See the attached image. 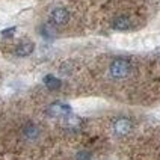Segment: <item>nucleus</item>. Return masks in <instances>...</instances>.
I'll use <instances>...</instances> for the list:
<instances>
[{"instance_id": "nucleus-6", "label": "nucleus", "mask_w": 160, "mask_h": 160, "mask_svg": "<svg viewBox=\"0 0 160 160\" xmlns=\"http://www.w3.org/2000/svg\"><path fill=\"white\" fill-rule=\"evenodd\" d=\"M23 136L26 138L27 141H36L38 136H39V128H38V125L29 122V124L23 128Z\"/></svg>"}, {"instance_id": "nucleus-3", "label": "nucleus", "mask_w": 160, "mask_h": 160, "mask_svg": "<svg viewBox=\"0 0 160 160\" xmlns=\"http://www.w3.org/2000/svg\"><path fill=\"white\" fill-rule=\"evenodd\" d=\"M70 18V14L65 8H54L52 12H50V21L53 23L54 26H63L67 24Z\"/></svg>"}, {"instance_id": "nucleus-9", "label": "nucleus", "mask_w": 160, "mask_h": 160, "mask_svg": "<svg viewBox=\"0 0 160 160\" xmlns=\"http://www.w3.org/2000/svg\"><path fill=\"white\" fill-rule=\"evenodd\" d=\"M77 160H92V156L89 151H80L77 152Z\"/></svg>"}, {"instance_id": "nucleus-5", "label": "nucleus", "mask_w": 160, "mask_h": 160, "mask_svg": "<svg viewBox=\"0 0 160 160\" xmlns=\"http://www.w3.org/2000/svg\"><path fill=\"white\" fill-rule=\"evenodd\" d=\"M35 50V45L33 42H30V41H24V42H20L17 45V48H15V54L20 56V58H26L29 54H32V52Z\"/></svg>"}, {"instance_id": "nucleus-7", "label": "nucleus", "mask_w": 160, "mask_h": 160, "mask_svg": "<svg viewBox=\"0 0 160 160\" xmlns=\"http://www.w3.org/2000/svg\"><path fill=\"white\" fill-rule=\"evenodd\" d=\"M113 27H115L116 30H127L130 27V18L125 17V15L116 17L113 20Z\"/></svg>"}, {"instance_id": "nucleus-4", "label": "nucleus", "mask_w": 160, "mask_h": 160, "mask_svg": "<svg viewBox=\"0 0 160 160\" xmlns=\"http://www.w3.org/2000/svg\"><path fill=\"white\" fill-rule=\"evenodd\" d=\"M132 128H133V122L130 119H127V118H119V119H116L113 122V132L118 136L128 134L132 132Z\"/></svg>"}, {"instance_id": "nucleus-10", "label": "nucleus", "mask_w": 160, "mask_h": 160, "mask_svg": "<svg viewBox=\"0 0 160 160\" xmlns=\"http://www.w3.org/2000/svg\"><path fill=\"white\" fill-rule=\"evenodd\" d=\"M14 27L12 29H6V30H3V36H12V33H14Z\"/></svg>"}, {"instance_id": "nucleus-2", "label": "nucleus", "mask_w": 160, "mask_h": 160, "mask_svg": "<svg viewBox=\"0 0 160 160\" xmlns=\"http://www.w3.org/2000/svg\"><path fill=\"white\" fill-rule=\"evenodd\" d=\"M47 113L53 118H65L71 113V106L70 104H65V103H52L48 109H47Z\"/></svg>"}, {"instance_id": "nucleus-1", "label": "nucleus", "mask_w": 160, "mask_h": 160, "mask_svg": "<svg viewBox=\"0 0 160 160\" xmlns=\"http://www.w3.org/2000/svg\"><path fill=\"white\" fill-rule=\"evenodd\" d=\"M130 72V62L124 58H118L110 63V74L115 79H124Z\"/></svg>"}, {"instance_id": "nucleus-8", "label": "nucleus", "mask_w": 160, "mask_h": 160, "mask_svg": "<svg viewBox=\"0 0 160 160\" xmlns=\"http://www.w3.org/2000/svg\"><path fill=\"white\" fill-rule=\"evenodd\" d=\"M44 83H45V86L50 89V91H56V89L61 88V80L56 79V77H54V76H52V74L45 76V77H44Z\"/></svg>"}]
</instances>
